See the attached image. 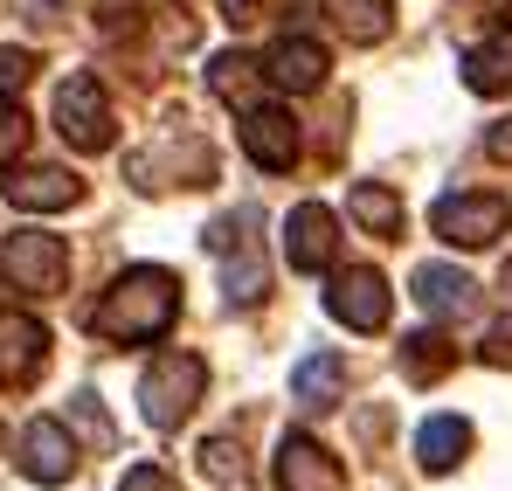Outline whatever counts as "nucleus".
<instances>
[{
  "label": "nucleus",
  "mask_w": 512,
  "mask_h": 491,
  "mask_svg": "<svg viewBox=\"0 0 512 491\" xmlns=\"http://www.w3.org/2000/svg\"><path fill=\"white\" fill-rule=\"evenodd\" d=\"M277 491H346V471L333 464V450H319L312 436H284V450H277Z\"/></svg>",
  "instance_id": "obj_12"
},
{
  "label": "nucleus",
  "mask_w": 512,
  "mask_h": 491,
  "mask_svg": "<svg viewBox=\"0 0 512 491\" xmlns=\"http://www.w3.org/2000/svg\"><path fill=\"white\" fill-rule=\"evenodd\" d=\"M49 367V332L28 312H0V388H28Z\"/></svg>",
  "instance_id": "obj_9"
},
{
  "label": "nucleus",
  "mask_w": 512,
  "mask_h": 491,
  "mask_svg": "<svg viewBox=\"0 0 512 491\" xmlns=\"http://www.w3.org/2000/svg\"><path fill=\"white\" fill-rule=\"evenodd\" d=\"M450 367H457V346H450L443 332H416V339H402V374H409L416 388L443 381Z\"/></svg>",
  "instance_id": "obj_21"
},
{
  "label": "nucleus",
  "mask_w": 512,
  "mask_h": 491,
  "mask_svg": "<svg viewBox=\"0 0 512 491\" xmlns=\"http://www.w3.org/2000/svg\"><path fill=\"white\" fill-rule=\"evenodd\" d=\"M256 229H263V215H256V208H236V215L208 222V236H201V243L222 256V291H229V305H256V298L270 291V263H263Z\"/></svg>",
  "instance_id": "obj_2"
},
{
  "label": "nucleus",
  "mask_w": 512,
  "mask_h": 491,
  "mask_svg": "<svg viewBox=\"0 0 512 491\" xmlns=\"http://www.w3.org/2000/svg\"><path fill=\"white\" fill-rule=\"evenodd\" d=\"M201 388H208V367H201V353H160L153 367H146V381H139V415L153 422V429H180L194 402H201Z\"/></svg>",
  "instance_id": "obj_3"
},
{
  "label": "nucleus",
  "mask_w": 512,
  "mask_h": 491,
  "mask_svg": "<svg viewBox=\"0 0 512 491\" xmlns=\"http://www.w3.org/2000/svg\"><path fill=\"white\" fill-rule=\"evenodd\" d=\"M14 14H28V21H49V14H63V0H14Z\"/></svg>",
  "instance_id": "obj_29"
},
{
  "label": "nucleus",
  "mask_w": 512,
  "mask_h": 491,
  "mask_svg": "<svg viewBox=\"0 0 512 491\" xmlns=\"http://www.w3.org/2000/svg\"><path fill=\"white\" fill-rule=\"evenodd\" d=\"M118 491H180V485H173L160 464H139V471H125V485H118Z\"/></svg>",
  "instance_id": "obj_27"
},
{
  "label": "nucleus",
  "mask_w": 512,
  "mask_h": 491,
  "mask_svg": "<svg viewBox=\"0 0 512 491\" xmlns=\"http://www.w3.org/2000/svg\"><path fill=\"white\" fill-rule=\"evenodd\" d=\"M77 422H84V436L97 443V450H111V422H104V409H97V395H77Z\"/></svg>",
  "instance_id": "obj_25"
},
{
  "label": "nucleus",
  "mask_w": 512,
  "mask_h": 491,
  "mask_svg": "<svg viewBox=\"0 0 512 491\" xmlns=\"http://www.w3.org/2000/svg\"><path fill=\"white\" fill-rule=\"evenodd\" d=\"M464 83H471L478 97H499V90H512V35L478 42V49L464 56Z\"/></svg>",
  "instance_id": "obj_20"
},
{
  "label": "nucleus",
  "mask_w": 512,
  "mask_h": 491,
  "mask_svg": "<svg viewBox=\"0 0 512 491\" xmlns=\"http://www.w3.org/2000/svg\"><path fill=\"white\" fill-rule=\"evenodd\" d=\"M512 222V201L506 194H443L436 208H429V229L443 236L450 249H485L499 243Z\"/></svg>",
  "instance_id": "obj_5"
},
{
  "label": "nucleus",
  "mask_w": 512,
  "mask_h": 491,
  "mask_svg": "<svg viewBox=\"0 0 512 491\" xmlns=\"http://www.w3.org/2000/svg\"><path fill=\"white\" fill-rule=\"evenodd\" d=\"M201 478H208V485H243V450H236L229 436L201 443Z\"/></svg>",
  "instance_id": "obj_23"
},
{
  "label": "nucleus",
  "mask_w": 512,
  "mask_h": 491,
  "mask_svg": "<svg viewBox=\"0 0 512 491\" xmlns=\"http://www.w3.org/2000/svg\"><path fill=\"white\" fill-rule=\"evenodd\" d=\"M173 312H180V277L139 263V270H125V277L97 298L90 332L111 339V346H146V339H160V332L173 326Z\"/></svg>",
  "instance_id": "obj_1"
},
{
  "label": "nucleus",
  "mask_w": 512,
  "mask_h": 491,
  "mask_svg": "<svg viewBox=\"0 0 512 491\" xmlns=\"http://www.w3.org/2000/svg\"><path fill=\"white\" fill-rule=\"evenodd\" d=\"M208 90L222 97V104H236V111H250L256 90H263V70H256L243 49H222L215 63H208Z\"/></svg>",
  "instance_id": "obj_19"
},
{
  "label": "nucleus",
  "mask_w": 512,
  "mask_h": 491,
  "mask_svg": "<svg viewBox=\"0 0 512 491\" xmlns=\"http://www.w3.org/2000/svg\"><path fill=\"white\" fill-rule=\"evenodd\" d=\"M499 284H506V291H512V256H506V270H499Z\"/></svg>",
  "instance_id": "obj_31"
},
{
  "label": "nucleus",
  "mask_w": 512,
  "mask_h": 491,
  "mask_svg": "<svg viewBox=\"0 0 512 491\" xmlns=\"http://www.w3.org/2000/svg\"><path fill=\"white\" fill-rule=\"evenodd\" d=\"M346 208H353V222H360L367 236H381V243H402V194H395V187H381V180H360V187L346 194Z\"/></svg>",
  "instance_id": "obj_17"
},
{
  "label": "nucleus",
  "mask_w": 512,
  "mask_h": 491,
  "mask_svg": "<svg viewBox=\"0 0 512 491\" xmlns=\"http://www.w3.org/2000/svg\"><path fill=\"white\" fill-rule=\"evenodd\" d=\"M346 388V360L340 353H305L298 367H291V395L305 402V409H333Z\"/></svg>",
  "instance_id": "obj_18"
},
{
  "label": "nucleus",
  "mask_w": 512,
  "mask_h": 491,
  "mask_svg": "<svg viewBox=\"0 0 512 491\" xmlns=\"http://www.w3.org/2000/svg\"><path fill=\"white\" fill-rule=\"evenodd\" d=\"M326 49L312 42V35H284L277 49H270V63H263V77L277 83V90H319L326 83Z\"/></svg>",
  "instance_id": "obj_14"
},
{
  "label": "nucleus",
  "mask_w": 512,
  "mask_h": 491,
  "mask_svg": "<svg viewBox=\"0 0 512 491\" xmlns=\"http://www.w3.org/2000/svg\"><path fill=\"white\" fill-rule=\"evenodd\" d=\"M28 77H35V56L28 49H0V90H21Z\"/></svg>",
  "instance_id": "obj_26"
},
{
  "label": "nucleus",
  "mask_w": 512,
  "mask_h": 491,
  "mask_svg": "<svg viewBox=\"0 0 512 491\" xmlns=\"http://www.w3.org/2000/svg\"><path fill=\"white\" fill-rule=\"evenodd\" d=\"M56 132L77 146V153H104L111 139H118V125H111V97H104V83L97 77H63L56 83Z\"/></svg>",
  "instance_id": "obj_6"
},
{
  "label": "nucleus",
  "mask_w": 512,
  "mask_h": 491,
  "mask_svg": "<svg viewBox=\"0 0 512 491\" xmlns=\"http://www.w3.org/2000/svg\"><path fill=\"white\" fill-rule=\"evenodd\" d=\"M21 146H28V111L0 90V166H14L21 160Z\"/></svg>",
  "instance_id": "obj_24"
},
{
  "label": "nucleus",
  "mask_w": 512,
  "mask_h": 491,
  "mask_svg": "<svg viewBox=\"0 0 512 491\" xmlns=\"http://www.w3.org/2000/svg\"><path fill=\"white\" fill-rule=\"evenodd\" d=\"M485 146H492V160H512V125H492V139H485Z\"/></svg>",
  "instance_id": "obj_30"
},
{
  "label": "nucleus",
  "mask_w": 512,
  "mask_h": 491,
  "mask_svg": "<svg viewBox=\"0 0 512 491\" xmlns=\"http://www.w3.org/2000/svg\"><path fill=\"white\" fill-rule=\"evenodd\" d=\"M326 312L353 332H381L388 326V277L381 270H367V263H353L333 277V291H326Z\"/></svg>",
  "instance_id": "obj_7"
},
{
  "label": "nucleus",
  "mask_w": 512,
  "mask_h": 491,
  "mask_svg": "<svg viewBox=\"0 0 512 491\" xmlns=\"http://www.w3.org/2000/svg\"><path fill=\"white\" fill-rule=\"evenodd\" d=\"M0 194H7L14 208H28V215H56V208H77V201H84V180L63 173V166H28V173L0 180Z\"/></svg>",
  "instance_id": "obj_13"
},
{
  "label": "nucleus",
  "mask_w": 512,
  "mask_h": 491,
  "mask_svg": "<svg viewBox=\"0 0 512 491\" xmlns=\"http://www.w3.org/2000/svg\"><path fill=\"white\" fill-rule=\"evenodd\" d=\"M0 277L21 298H56L63 277H70V249H63V236H49V229H14L7 249H0Z\"/></svg>",
  "instance_id": "obj_4"
},
{
  "label": "nucleus",
  "mask_w": 512,
  "mask_h": 491,
  "mask_svg": "<svg viewBox=\"0 0 512 491\" xmlns=\"http://www.w3.org/2000/svg\"><path fill=\"white\" fill-rule=\"evenodd\" d=\"M333 249H340V222H333L326 201H298L284 215V263L291 270H326Z\"/></svg>",
  "instance_id": "obj_8"
},
{
  "label": "nucleus",
  "mask_w": 512,
  "mask_h": 491,
  "mask_svg": "<svg viewBox=\"0 0 512 491\" xmlns=\"http://www.w3.org/2000/svg\"><path fill=\"white\" fill-rule=\"evenodd\" d=\"M416 305H423L429 319H464L478 305V284L464 270H450V263H423L416 270Z\"/></svg>",
  "instance_id": "obj_15"
},
{
  "label": "nucleus",
  "mask_w": 512,
  "mask_h": 491,
  "mask_svg": "<svg viewBox=\"0 0 512 491\" xmlns=\"http://www.w3.org/2000/svg\"><path fill=\"white\" fill-rule=\"evenodd\" d=\"M485 367H512V319L485 332Z\"/></svg>",
  "instance_id": "obj_28"
},
{
  "label": "nucleus",
  "mask_w": 512,
  "mask_h": 491,
  "mask_svg": "<svg viewBox=\"0 0 512 491\" xmlns=\"http://www.w3.org/2000/svg\"><path fill=\"white\" fill-rule=\"evenodd\" d=\"M21 471H28L35 485H70V478H77V443H70V429L49 422V415H35V422L21 429Z\"/></svg>",
  "instance_id": "obj_10"
},
{
  "label": "nucleus",
  "mask_w": 512,
  "mask_h": 491,
  "mask_svg": "<svg viewBox=\"0 0 512 491\" xmlns=\"http://www.w3.org/2000/svg\"><path fill=\"white\" fill-rule=\"evenodd\" d=\"M333 21H340L346 42H381L395 28V7L388 0H333Z\"/></svg>",
  "instance_id": "obj_22"
},
{
  "label": "nucleus",
  "mask_w": 512,
  "mask_h": 491,
  "mask_svg": "<svg viewBox=\"0 0 512 491\" xmlns=\"http://www.w3.org/2000/svg\"><path fill=\"white\" fill-rule=\"evenodd\" d=\"M499 7H506V14H512V0H499Z\"/></svg>",
  "instance_id": "obj_32"
},
{
  "label": "nucleus",
  "mask_w": 512,
  "mask_h": 491,
  "mask_svg": "<svg viewBox=\"0 0 512 491\" xmlns=\"http://www.w3.org/2000/svg\"><path fill=\"white\" fill-rule=\"evenodd\" d=\"M464 457H471V422L464 415H429L423 429H416V464H423L429 478L457 471Z\"/></svg>",
  "instance_id": "obj_16"
},
{
  "label": "nucleus",
  "mask_w": 512,
  "mask_h": 491,
  "mask_svg": "<svg viewBox=\"0 0 512 491\" xmlns=\"http://www.w3.org/2000/svg\"><path fill=\"white\" fill-rule=\"evenodd\" d=\"M243 153H250L263 173L298 166V118L277 111V104H250V111H243Z\"/></svg>",
  "instance_id": "obj_11"
}]
</instances>
